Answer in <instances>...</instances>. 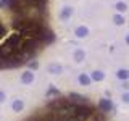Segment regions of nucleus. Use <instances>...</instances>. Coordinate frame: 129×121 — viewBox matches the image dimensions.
<instances>
[{
	"mask_svg": "<svg viewBox=\"0 0 129 121\" xmlns=\"http://www.w3.org/2000/svg\"><path fill=\"white\" fill-rule=\"evenodd\" d=\"M32 79H34V74L32 73H24L23 74V78H21V81L24 84H29V82H32Z\"/></svg>",
	"mask_w": 129,
	"mask_h": 121,
	"instance_id": "nucleus-1",
	"label": "nucleus"
},
{
	"mask_svg": "<svg viewBox=\"0 0 129 121\" xmlns=\"http://www.w3.org/2000/svg\"><path fill=\"white\" fill-rule=\"evenodd\" d=\"M23 107H24V105H23L21 100H15V102H13V110L15 111H21Z\"/></svg>",
	"mask_w": 129,
	"mask_h": 121,
	"instance_id": "nucleus-2",
	"label": "nucleus"
},
{
	"mask_svg": "<svg viewBox=\"0 0 129 121\" xmlns=\"http://www.w3.org/2000/svg\"><path fill=\"white\" fill-rule=\"evenodd\" d=\"M81 82H82V84H89V78H86V76H81Z\"/></svg>",
	"mask_w": 129,
	"mask_h": 121,
	"instance_id": "nucleus-3",
	"label": "nucleus"
},
{
	"mask_svg": "<svg viewBox=\"0 0 129 121\" xmlns=\"http://www.w3.org/2000/svg\"><path fill=\"white\" fill-rule=\"evenodd\" d=\"M119 78H127V73H126V71H121V74H119Z\"/></svg>",
	"mask_w": 129,
	"mask_h": 121,
	"instance_id": "nucleus-4",
	"label": "nucleus"
},
{
	"mask_svg": "<svg viewBox=\"0 0 129 121\" xmlns=\"http://www.w3.org/2000/svg\"><path fill=\"white\" fill-rule=\"evenodd\" d=\"M3 99H5V94H3V92H0V102H3Z\"/></svg>",
	"mask_w": 129,
	"mask_h": 121,
	"instance_id": "nucleus-5",
	"label": "nucleus"
},
{
	"mask_svg": "<svg viewBox=\"0 0 129 121\" xmlns=\"http://www.w3.org/2000/svg\"><path fill=\"white\" fill-rule=\"evenodd\" d=\"M124 100H126V102H129V95H124Z\"/></svg>",
	"mask_w": 129,
	"mask_h": 121,
	"instance_id": "nucleus-6",
	"label": "nucleus"
}]
</instances>
